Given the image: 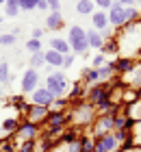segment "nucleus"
Masks as SVG:
<instances>
[{
    "label": "nucleus",
    "mask_w": 141,
    "mask_h": 152,
    "mask_svg": "<svg viewBox=\"0 0 141 152\" xmlns=\"http://www.w3.org/2000/svg\"><path fill=\"white\" fill-rule=\"evenodd\" d=\"M50 50H56V52H61V54H69V44H67V39L50 37Z\"/></svg>",
    "instance_id": "17"
},
{
    "label": "nucleus",
    "mask_w": 141,
    "mask_h": 152,
    "mask_svg": "<svg viewBox=\"0 0 141 152\" xmlns=\"http://www.w3.org/2000/svg\"><path fill=\"white\" fill-rule=\"evenodd\" d=\"M18 44V35L15 33H4V35H0V46H15Z\"/></svg>",
    "instance_id": "24"
},
{
    "label": "nucleus",
    "mask_w": 141,
    "mask_h": 152,
    "mask_svg": "<svg viewBox=\"0 0 141 152\" xmlns=\"http://www.w3.org/2000/svg\"><path fill=\"white\" fill-rule=\"evenodd\" d=\"M20 11H35L37 9V0H18Z\"/></svg>",
    "instance_id": "26"
},
{
    "label": "nucleus",
    "mask_w": 141,
    "mask_h": 152,
    "mask_svg": "<svg viewBox=\"0 0 141 152\" xmlns=\"http://www.w3.org/2000/svg\"><path fill=\"white\" fill-rule=\"evenodd\" d=\"M46 89H50L54 94V98H63L67 89V78L63 72H52L46 76Z\"/></svg>",
    "instance_id": "5"
},
{
    "label": "nucleus",
    "mask_w": 141,
    "mask_h": 152,
    "mask_svg": "<svg viewBox=\"0 0 141 152\" xmlns=\"http://www.w3.org/2000/svg\"><path fill=\"white\" fill-rule=\"evenodd\" d=\"M80 137H76L74 133H65L61 139H56L52 143V148L48 152H80V143H78Z\"/></svg>",
    "instance_id": "4"
},
{
    "label": "nucleus",
    "mask_w": 141,
    "mask_h": 152,
    "mask_svg": "<svg viewBox=\"0 0 141 152\" xmlns=\"http://www.w3.org/2000/svg\"><path fill=\"white\" fill-rule=\"evenodd\" d=\"M67 104H72L69 102V98L67 96H63V98H54V102L50 104V111H56V113H63L67 109Z\"/></svg>",
    "instance_id": "21"
},
{
    "label": "nucleus",
    "mask_w": 141,
    "mask_h": 152,
    "mask_svg": "<svg viewBox=\"0 0 141 152\" xmlns=\"http://www.w3.org/2000/svg\"><path fill=\"white\" fill-rule=\"evenodd\" d=\"M48 115H50V109L48 107H39V104H31L28 102L26 109H24V120L31 122V124H37V126H44Z\"/></svg>",
    "instance_id": "6"
},
{
    "label": "nucleus",
    "mask_w": 141,
    "mask_h": 152,
    "mask_svg": "<svg viewBox=\"0 0 141 152\" xmlns=\"http://www.w3.org/2000/svg\"><path fill=\"white\" fill-rule=\"evenodd\" d=\"M80 152H94V137H80Z\"/></svg>",
    "instance_id": "25"
},
{
    "label": "nucleus",
    "mask_w": 141,
    "mask_h": 152,
    "mask_svg": "<svg viewBox=\"0 0 141 152\" xmlns=\"http://www.w3.org/2000/svg\"><path fill=\"white\" fill-rule=\"evenodd\" d=\"M48 2V9L50 11H61V2L63 0H46Z\"/></svg>",
    "instance_id": "33"
},
{
    "label": "nucleus",
    "mask_w": 141,
    "mask_h": 152,
    "mask_svg": "<svg viewBox=\"0 0 141 152\" xmlns=\"http://www.w3.org/2000/svg\"><path fill=\"white\" fill-rule=\"evenodd\" d=\"M63 26H65V22H63V15L61 11H50L46 18V28L48 31H61Z\"/></svg>",
    "instance_id": "13"
},
{
    "label": "nucleus",
    "mask_w": 141,
    "mask_h": 152,
    "mask_svg": "<svg viewBox=\"0 0 141 152\" xmlns=\"http://www.w3.org/2000/svg\"><path fill=\"white\" fill-rule=\"evenodd\" d=\"M2 9H4V15H7V18H18V13H20L18 7H9V4H4Z\"/></svg>",
    "instance_id": "30"
},
{
    "label": "nucleus",
    "mask_w": 141,
    "mask_h": 152,
    "mask_svg": "<svg viewBox=\"0 0 141 152\" xmlns=\"http://www.w3.org/2000/svg\"><path fill=\"white\" fill-rule=\"evenodd\" d=\"M26 50L31 52V54H33V52H39V50H41V39H33V37H31V39L26 41Z\"/></svg>",
    "instance_id": "27"
},
{
    "label": "nucleus",
    "mask_w": 141,
    "mask_h": 152,
    "mask_svg": "<svg viewBox=\"0 0 141 152\" xmlns=\"http://www.w3.org/2000/svg\"><path fill=\"white\" fill-rule=\"evenodd\" d=\"M115 46H117V57L132 61L141 57V20L122 26L115 33Z\"/></svg>",
    "instance_id": "1"
},
{
    "label": "nucleus",
    "mask_w": 141,
    "mask_h": 152,
    "mask_svg": "<svg viewBox=\"0 0 141 152\" xmlns=\"http://www.w3.org/2000/svg\"><path fill=\"white\" fill-rule=\"evenodd\" d=\"M4 4H9V7H18V0H7ZM18 9H20V7H18Z\"/></svg>",
    "instance_id": "37"
},
{
    "label": "nucleus",
    "mask_w": 141,
    "mask_h": 152,
    "mask_svg": "<svg viewBox=\"0 0 141 152\" xmlns=\"http://www.w3.org/2000/svg\"><path fill=\"white\" fill-rule=\"evenodd\" d=\"M46 65V59H44V50L39 52H33L31 59H28V67H33V70H39V67Z\"/></svg>",
    "instance_id": "20"
},
{
    "label": "nucleus",
    "mask_w": 141,
    "mask_h": 152,
    "mask_svg": "<svg viewBox=\"0 0 141 152\" xmlns=\"http://www.w3.org/2000/svg\"><path fill=\"white\" fill-rule=\"evenodd\" d=\"M91 24H94L91 28H96V31H100V33H102V31H107L109 26H111V24H109V13H107V11H98V9H96L94 13H91Z\"/></svg>",
    "instance_id": "12"
},
{
    "label": "nucleus",
    "mask_w": 141,
    "mask_h": 152,
    "mask_svg": "<svg viewBox=\"0 0 141 152\" xmlns=\"http://www.w3.org/2000/svg\"><path fill=\"white\" fill-rule=\"evenodd\" d=\"M119 83H122L126 89H135V91L141 87V63H139V61L132 65L130 72H126V74L119 76Z\"/></svg>",
    "instance_id": "9"
},
{
    "label": "nucleus",
    "mask_w": 141,
    "mask_h": 152,
    "mask_svg": "<svg viewBox=\"0 0 141 152\" xmlns=\"http://www.w3.org/2000/svg\"><path fill=\"white\" fill-rule=\"evenodd\" d=\"M87 44H89V48L102 50V46H104V37H102V33H100V31H96V28H89V31H87Z\"/></svg>",
    "instance_id": "14"
},
{
    "label": "nucleus",
    "mask_w": 141,
    "mask_h": 152,
    "mask_svg": "<svg viewBox=\"0 0 141 152\" xmlns=\"http://www.w3.org/2000/svg\"><path fill=\"white\" fill-rule=\"evenodd\" d=\"M39 85V70H33V67H28V70L22 74V80H20V91L31 96L35 89Z\"/></svg>",
    "instance_id": "8"
},
{
    "label": "nucleus",
    "mask_w": 141,
    "mask_h": 152,
    "mask_svg": "<svg viewBox=\"0 0 141 152\" xmlns=\"http://www.w3.org/2000/svg\"><path fill=\"white\" fill-rule=\"evenodd\" d=\"M128 135H130V141H128V143H135V146H141V120H139V122H130Z\"/></svg>",
    "instance_id": "18"
},
{
    "label": "nucleus",
    "mask_w": 141,
    "mask_h": 152,
    "mask_svg": "<svg viewBox=\"0 0 141 152\" xmlns=\"http://www.w3.org/2000/svg\"><path fill=\"white\" fill-rule=\"evenodd\" d=\"M4 2H7V0H0V7H4Z\"/></svg>",
    "instance_id": "39"
},
{
    "label": "nucleus",
    "mask_w": 141,
    "mask_h": 152,
    "mask_svg": "<svg viewBox=\"0 0 141 152\" xmlns=\"http://www.w3.org/2000/svg\"><path fill=\"white\" fill-rule=\"evenodd\" d=\"M0 63H2V61H0Z\"/></svg>",
    "instance_id": "41"
},
{
    "label": "nucleus",
    "mask_w": 141,
    "mask_h": 152,
    "mask_svg": "<svg viewBox=\"0 0 141 152\" xmlns=\"http://www.w3.org/2000/svg\"><path fill=\"white\" fill-rule=\"evenodd\" d=\"M4 87H7V85H2V83H0V98L4 96Z\"/></svg>",
    "instance_id": "38"
},
{
    "label": "nucleus",
    "mask_w": 141,
    "mask_h": 152,
    "mask_svg": "<svg viewBox=\"0 0 141 152\" xmlns=\"http://www.w3.org/2000/svg\"><path fill=\"white\" fill-rule=\"evenodd\" d=\"M122 7H135V0H117Z\"/></svg>",
    "instance_id": "35"
},
{
    "label": "nucleus",
    "mask_w": 141,
    "mask_h": 152,
    "mask_svg": "<svg viewBox=\"0 0 141 152\" xmlns=\"http://www.w3.org/2000/svg\"><path fill=\"white\" fill-rule=\"evenodd\" d=\"M67 44H69V50L74 54H83V57H87V52L91 50L89 44H87V31L78 24H72L67 28Z\"/></svg>",
    "instance_id": "3"
},
{
    "label": "nucleus",
    "mask_w": 141,
    "mask_h": 152,
    "mask_svg": "<svg viewBox=\"0 0 141 152\" xmlns=\"http://www.w3.org/2000/svg\"><path fill=\"white\" fill-rule=\"evenodd\" d=\"M94 11H96L94 0H76V13H80V15H91Z\"/></svg>",
    "instance_id": "19"
},
{
    "label": "nucleus",
    "mask_w": 141,
    "mask_h": 152,
    "mask_svg": "<svg viewBox=\"0 0 141 152\" xmlns=\"http://www.w3.org/2000/svg\"><path fill=\"white\" fill-rule=\"evenodd\" d=\"M52 102H54V94L50 91V89H46V87H37L31 94V104H39V107H48L50 109Z\"/></svg>",
    "instance_id": "10"
},
{
    "label": "nucleus",
    "mask_w": 141,
    "mask_h": 152,
    "mask_svg": "<svg viewBox=\"0 0 141 152\" xmlns=\"http://www.w3.org/2000/svg\"><path fill=\"white\" fill-rule=\"evenodd\" d=\"M24 122V113L11 102H0V143L9 141L20 124Z\"/></svg>",
    "instance_id": "2"
},
{
    "label": "nucleus",
    "mask_w": 141,
    "mask_h": 152,
    "mask_svg": "<svg viewBox=\"0 0 141 152\" xmlns=\"http://www.w3.org/2000/svg\"><path fill=\"white\" fill-rule=\"evenodd\" d=\"M44 33H46V28H35L33 31V39H41V37H44Z\"/></svg>",
    "instance_id": "34"
},
{
    "label": "nucleus",
    "mask_w": 141,
    "mask_h": 152,
    "mask_svg": "<svg viewBox=\"0 0 141 152\" xmlns=\"http://www.w3.org/2000/svg\"><path fill=\"white\" fill-rule=\"evenodd\" d=\"M107 63V54H94V59H91V67H102Z\"/></svg>",
    "instance_id": "29"
},
{
    "label": "nucleus",
    "mask_w": 141,
    "mask_h": 152,
    "mask_svg": "<svg viewBox=\"0 0 141 152\" xmlns=\"http://www.w3.org/2000/svg\"><path fill=\"white\" fill-rule=\"evenodd\" d=\"M0 83H2V85H9L11 83V72H9V63H7V61L0 63Z\"/></svg>",
    "instance_id": "23"
},
{
    "label": "nucleus",
    "mask_w": 141,
    "mask_h": 152,
    "mask_svg": "<svg viewBox=\"0 0 141 152\" xmlns=\"http://www.w3.org/2000/svg\"><path fill=\"white\" fill-rule=\"evenodd\" d=\"M37 9H39V11H50V9H48V2H46V0H41V2L37 4Z\"/></svg>",
    "instance_id": "36"
},
{
    "label": "nucleus",
    "mask_w": 141,
    "mask_h": 152,
    "mask_svg": "<svg viewBox=\"0 0 141 152\" xmlns=\"http://www.w3.org/2000/svg\"><path fill=\"white\" fill-rule=\"evenodd\" d=\"M109 13V24H111V28H115V31H119L122 26H126V22H124V7L117 2H113V7L107 11Z\"/></svg>",
    "instance_id": "11"
},
{
    "label": "nucleus",
    "mask_w": 141,
    "mask_h": 152,
    "mask_svg": "<svg viewBox=\"0 0 141 152\" xmlns=\"http://www.w3.org/2000/svg\"><path fill=\"white\" fill-rule=\"evenodd\" d=\"M0 24H2V18H0Z\"/></svg>",
    "instance_id": "40"
},
{
    "label": "nucleus",
    "mask_w": 141,
    "mask_h": 152,
    "mask_svg": "<svg viewBox=\"0 0 141 152\" xmlns=\"http://www.w3.org/2000/svg\"><path fill=\"white\" fill-rule=\"evenodd\" d=\"M44 59H46V65H50V67H63V54L56 50L44 52Z\"/></svg>",
    "instance_id": "15"
},
{
    "label": "nucleus",
    "mask_w": 141,
    "mask_h": 152,
    "mask_svg": "<svg viewBox=\"0 0 141 152\" xmlns=\"http://www.w3.org/2000/svg\"><path fill=\"white\" fill-rule=\"evenodd\" d=\"M113 130V113H98L94 124H91V133L94 137H100V135H107Z\"/></svg>",
    "instance_id": "7"
},
{
    "label": "nucleus",
    "mask_w": 141,
    "mask_h": 152,
    "mask_svg": "<svg viewBox=\"0 0 141 152\" xmlns=\"http://www.w3.org/2000/svg\"><path fill=\"white\" fill-rule=\"evenodd\" d=\"M139 20V9L137 7H124V22L130 24V22H137Z\"/></svg>",
    "instance_id": "22"
},
{
    "label": "nucleus",
    "mask_w": 141,
    "mask_h": 152,
    "mask_svg": "<svg viewBox=\"0 0 141 152\" xmlns=\"http://www.w3.org/2000/svg\"><path fill=\"white\" fill-rule=\"evenodd\" d=\"M74 59H76V54H74V52H69V54H63V67H72Z\"/></svg>",
    "instance_id": "31"
},
{
    "label": "nucleus",
    "mask_w": 141,
    "mask_h": 152,
    "mask_svg": "<svg viewBox=\"0 0 141 152\" xmlns=\"http://www.w3.org/2000/svg\"><path fill=\"white\" fill-rule=\"evenodd\" d=\"M80 78H83V83H87V85H100V74H98L96 67H85Z\"/></svg>",
    "instance_id": "16"
},
{
    "label": "nucleus",
    "mask_w": 141,
    "mask_h": 152,
    "mask_svg": "<svg viewBox=\"0 0 141 152\" xmlns=\"http://www.w3.org/2000/svg\"><path fill=\"white\" fill-rule=\"evenodd\" d=\"M119 152H141V146H135V143H126V146L119 148Z\"/></svg>",
    "instance_id": "32"
},
{
    "label": "nucleus",
    "mask_w": 141,
    "mask_h": 152,
    "mask_svg": "<svg viewBox=\"0 0 141 152\" xmlns=\"http://www.w3.org/2000/svg\"><path fill=\"white\" fill-rule=\"evenodd\" d=\"M113 2H115V0H94V4H96L98 11H109L113 7Z\"/></svg>",
    "instance_id": "28"
}]
</instances>
